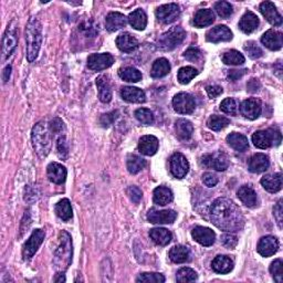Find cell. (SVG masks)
<instances>
[{"mask_svg":"<svg viewBox=\"0 0 283 283\" xmlns=\"http://www.w3.org/2000/svg\"><path fill=\"white\" fill-rule=\"evenodd\" d=\"M211 223L227 232L239 231L243 228L244 218L240 208L227 198H217L209 208Z\"/></svg>","mask_w":283,"mask_h":283,"instance_id":"1","label":"cell"},{"mask_svg":"<svg viewBox=\"0 0 283 283\" xmlns=\"http://www.w3.org/2000/svg\"><path fill=\"white\" fill-rule=\"evenodd\" d=\"M72 238L67 231H61L59 235V244L54 253V267L59 272H65L72 262Z\"/></svg>","mask_w":283,"mask_h":283,"instance_id":"2","label":"cell"},{"mask_svg":"<svg viewBox=\"0 0 283 283\" xmlns=\"http://www.w3.org/2000/svg\"><path fill=\"white\" fill-rule=\"evenodd\" d=\"M26 42H27V60L34 62L42 42V26L36 18H31L26 28Z\"/></svg>","mask_w":283,"mask_h":283,"instance_id":"3","label":"cell"},{"mask_svg":"<svg viewBox=\"0 0 283 283\" xmlns=\"http://www.w3.org/2000/svg\"><path fill=\"white\" fill-rule=\"evenodd\" d=\"M31 140H33V145L35 152L41 159H45L51 150V138H50L49 129L47 128L46 123L40 122L36 124L33 129V134H31Z\"/></svg>","mask_w":283,"mask_h":283,"instance_id":"4","label":"cell"},{"mask_svg":"<svg viewBox=\"0 0 283 283\" xmlns=\"http://www.w3.org/2000/svg\"><path fill=\"white\" fill-rule=\"evenodd\" d=\"M186 33L183 28L173 27L160 37L159 41H157V46L161 50H164V51H171V50H174L184 41Z\"/></svg>","mask_w":283,"mask_h":283,"instance_id":"5","label":"cell"},{"mask_svg":"<svg viewBox=\"0 0 283 283\" xmlns=\"http://www.w3.org/2000/svg\"><path fill=\"white\" fill-rule=\"evenodd\" d=\"M281 133L279 131L269 129L267 131H258L253 135L254 145L260 149H267L271 146H278L281 143Z\"/></svg>","mask_w":283,"mask_h":283,"instance_id":"6","label":"cell"},{"mask_svg":"<svg viewBox=\"0 0 283 283\" xmlns=\"http://www.w3.org/2000/svg\"><path fill=\"white\" fill-rule=\"evenodd\" d=\"M174 110L179 114H192L196 109V102L191 94L180 92L173 99Z\"/></svg>","mask_w":283,"mask_h":283,"instance_id":"7","label":"cell"},{"mask_svg":"<svg viewBox=\"0 0 283 283\" xmlns=\"http://www.w3.org/2000/svg\"><path fill=\"white\" fill-rule=\"evenodd\" d=\"M45 231L41 229H36L33 234H31L30 238L23 244L22 248V257L24 260H29L35 256L37 250L39 249L41 243L45 240Z\"/></svg>","mask_w":283,"mask_h":283,"instance_id":"8","label":"cell"},{"mask_svg":"<svg viewBox=\"0 0 283 283\" xmlns=\"http://www.w3.org/2000/svg\"><path fill=\"white\" fill-rule=\"evenodd\" d=\"M201 165L207 168H213L218 172L226 171L229 167V160L224 153H215V154H207L201 157Z\"/></svg>","mask_w":283,"mask_h":283,"instance_id":"9","label":"cell"},{"mask_svg":"<svg viewBox=\"0 0 283 283\" xmlns=\"http://www.w3.org/2000/svg\"><path fill=\"white\" fill-rule=\"evenodd\" d=\"M18 45V34L17 28L14 26V23L8 24L6 33L4 35L3 39V54L5 59H8L9 56L15 51V49Z\"/></svg>","mask_w":283,"mask_h":283,"instance_id":"10","label":"cell"},{"mask_svg":"<svg viewBox=\"0 0 283 283\" xmlns=\"http://www.w3.org/2000/svg\"><path fill=\"white\" fill-rule=\"evenodd\" d=\"M180 16V9L178 5L176 4H167L163 5L156 9V18L162 23H172L177 20Z\"/></svg>","mask_w":283,"mask_h":283,"instance_id":"11","label":"cell"},{"mask_svg":"<svg viewBox=\"0 0 283 283\" xmlns=\"http://www.w3.org/2000/svg\"><path fill=\"white\" fill-rule=\"evenodd\" d=\"M114 64V56L110 53H93L87 58V67L93 71H102Z\"/></svg>","mask_w":283,"mask_h":283,"instance_id":"12","label":"cell"},{"mask_svg":"<svg viewBox=\"0 0 283 283\" xmlns=\"http://www.w3.org/2000/svg\"><path fill=\"white\" fill-rule=\"evenodd\" d=\"M190 171V163L180 153H175L171 157V172L176 178H184Z\"/></svg>","mask_w":283,"mask_h":283,"instance_id":"13","label":"cell"},{"mask_svg":"<svg viewBox=\"0 0 283 283\" xmlns=\"http://www.w3.org/2000/svg\"><path fill=\"white\" fill-rule=\"evenodd\" d=\"M176 218H177V212L171 209L157 210L153 208L147 212V220L152 224H160V225L173 224Z\"/></svg>","mask_w":283,"mask_h":283,"instance_id":"14","label":"cell"},{"mask_svg":"<svg viewBox=\"0 0 283 283\" xmlns=\"http://www.w3.org/2000/svg\"><path fill=\"white\" fill-rule=\"evenodd\" d=\"M261 103L259 100L257 99H248L244 100L240 105V113L243 117L248 119H257L261 114Z\"/></svg>","mask_w":283,"mask_h":283,"instance_id":"15","label":"cell"},{"mask_svg":"<svg viewBox=\"0 0 283 283\" xmlns=\"http://www.w3.org/2000/svg\"><path fill=\"white\" fill-rule=\"evenodd\" d=\"M279 249V241L278 239L273 236H266L262 237L260 239L259 243H258L257 250L259 255L262 257H271L274 254H276V251Z\"/></svg>","mask_w":283,"mask_h":283,"instance_id":"16","label":"cell"},{"mask_svg":"<svg viewBox=\"0 0 283 283\" xmlns=\"http://www.w3.org/2000/svg\"><path fill=\"white\" fill-rule=\"evenodd\" d=\"M192 236L194 238L195 241H197L200 243L201 246L209 247L211 244L215 242L216 235L210 228L207 227H201V226H197L195 227L192 231Z\"/></svg>","mask_w":283,"mask_h":283,"instance_id":"17","label":"cell"},{"mask_svg":"<svg viewBox=\"0 0 283 283\" xmlns=\"http://www.w3.org/2000/svg\"><path fill=\"white\" fill-rule=\"evenodd\" d=\"M260 11L267 20L274 27H280L282 24V17L276 10V7L271 2H263L260 5Z\"/></svg>","mask_w":283,"mask_h":283,"instance_id":"18","label":"cell"},{"mask_svg":"<svg viewBox=\"0 0 283 283\" xmlns=\"http://www.w3.org/2000/svg\"><path fill=\"white\" fill-rule=\"evenodd\" d=\"M206 39L207 41L212 43L230 41L232 39V33L228 27L224 26V24H220V26L210 29L208 33L206 34Z\"/></svg>","mask_w":283,"mask_h":283,"instance_id":"19","label":"cell"},{"mask_svg":"<svg viewBox=\"0 0 283 283\" xmlns=\"http://www.w3.org/2000/svg\"><path fill=\"white\" fill-rule=\"evenodd\" d=\"M67 168L59 163H50L47 167L48 178L53 184H64L67 179Z\"/></svg>","mask_w":283,"mask_h":283,"instance_id":"20","label":"cell"},{"mask_svg":"<svg viewBox=\"0 0 283 283\" xmlns=\"http://www.w3.org/2000/svg\"><path fill=\"white\" fill-rule=\"evenodd\" d=\"M261 42L268 49L272 50V51H276V50H280L283 46V36L279 31L270 29L266 34H263Z\"/></svg>","mask_w":283,"mask_h":283,"instance_id":"21","label":"cell"},{"mask_svg":"<svg viewBox=\"0 0 283 283\" xmlns=\"http://www.w3.org/2000/svg\"><path fill=\"white\" fill-rule=\"evenodd\" d=\"M121 97L130 103H144L146 101L145 92L134 86H124L121 91Z\"/></svg>","mask_w":283,"mask_h":283,"instance_id":"22","label":"cell"},{"mask_svg":"<svg viewBox=\"0 0 283 283\" xmlns=\"http://www.w3.org/2000/svg\"><path fill=\"white\" fill-rule=\"evenodd\" d=\"M159 149V140L153 135H145L141 137L138 142V150L146 156H153Z\"/></svg>","mask_w":283,"mask_h":283,"instance_id":"23","label":"cell"},{"mask_svg":"<svg viewBox=\"0 0 283 283\" xmlns=\"http://www.w3.org/2000/svg\"><path fill=\"white\" fill-rule=\"evenodd\" d=\"M127 23V17L121 12H110L105 19V27L110 33H115V31L124 28Z\"/></svg>","mask_w":283,"mask_h":283,"instance_id":"24","label":"cell"},{"mask_svg":"<svg viewBox=\"0 0 283 283\" xmlns=\"http://www.w3.org/2000/svg\"><path fill=\"white\" fill-rule=\"evenodd\" d=\"M270 166V161L269 157L266 154L258 153L255 154L251 159L249 160V171L251 173L259 174L266 172Z\"/></svg>","mask_w":283,"mask_h":283,"instance_id":"25","label":"cell"},{"mask_svg":"<svg viewBox=\"0 0 283 283\" xmlns=\"http://www.w3.org/2000/svg\"><path fill=\"white\" fill-rule=\"evenodd\" d=\"M258 26H259V18L253 11H247L239 21V28L247 35L253 34L255 30H257Z\"/></svg>","mask_w":283,"mask_h":283,"instance_id":"26","label":"cell"},{"mask_svg":"<svg viewBox=\"0 0 283 283\" xmlns=\"http://www.w3.org/2000/svg\"><path fill=\"white\" fill-rule=\"evenodd\" d=\"M261 185L269 193H278L282 190V174H270L261 178Z\"/></svg>","mask_w":283,"mask_h":283,"instance_id":"27","label":"cell"},{"mask_svg":"<svg viewBox=\"0 0 283 283\" xmlns=\"http://www.w3.org/2000/svg\"><path fill=\"white\" fill-rule=\"evenodd\" d=\"M116 46L121 51L130 53L133 52L138 47V41L134 36L129 33H124L116 38Z\"/></svg>","mask_w":283,"mask_h":283,"instance_id":"28","label":"cell"},{"mask_svg":"<svg viewBox=\"0 0 283 283\" xmlns=\"http://www.w3.org/2000/svg\"><path fill=\"white\" fill-rule=\"evenodd\" d=\"M97 87L101 102L109 103L112 100V89L109 82V78L106 75H100L97 79Z\"/></svg>","mask_w":283,"mask_h":283,"instance_id":"29","label":"cell"},{"mask_svg":"<svg viewBox=\"0 0 283 283\" xmlns=\"http://www.w3.org/2000/svg\"><path fill=\"white\" fill-rule=\"evenodd\" d=\"M238 198L241 200L243 205H246L250 208H255L258 206V196L257 193L250 186H242L239 188L237 193Z\"/></svg>","mask_w":283,"mask_h":283,"instance_id":"30","label":"cell"},{"mask_svg":"<svg viewBox=\"0 0 283 283\" xmlns=\"http://www.w3.org/2000/svg\"><path fill=\"white\" fill-rule=\"evenodd\" d=\"M211 268L213 271L220 274L229 273L234 269V261L227 256H217L211 262Z\"/></svg>","mask_w":283,"mask_h":283,"instance_id":"31","label":"cell"},{"mask_svg":"<svg viewBox=\"0 0 283 283\" xmlns=\"http://www.w3.org/2000/svg\"><path fill=\"white\" fill-rule=\"evenodd\" d=\"M175 131L176 135H177L180 141H188L191 140V137L193 136L194 127L192 122L184 118H180L175 124Z\"/></svg>","mask_w":283,"mask_h":283,"instance_id":"32","label":"cell"},{"mask_svg":"<svg viewBox=\"0 0 283 283\" xmlns=\"http://www.w3.org/2000/svg\"><path fill=\"white\" fill-rule=\"evenodd\" d=\"M215 21V14L211 9H200L194 18V24L197 28L208 27Z\"/></svg>","mask_w":283,"mask_h":283,"instance_id":"33","label":"cell"},{"mask_svg":"<svg viewBox=\"0 0 283 283\" xmlns=\"http://www.w3.org/2000/svg\"><path fill=\"white\" fill-rule=\"evenodd\" d=\"M149 237L159 246H167L172 241V232L165 228H154L149 231Z\"/></svg>","mask_w":283,"mask_h":283,"instance_id":"34","label":"cell"},{"mask_svg":"<svg viewBox=\"0 0 283 283\" xmlns=\"http://www.w3.org/2000/svg\"><path fill=\"white\" fill-rule=\"evenodd\" d=\"M227 143L237 152H246L249 148L248 138L239 133H230L227 136Z\"/></svg>","mask_w":283,"mask_h":283,"instance_id":"35","label":"cell"},{"mask_svg":"<svg viewBox=\"0 0 283 283\" xmlns=\"http://www.w3.org/2000/svg\"><path fill=\"white\" fill-rule=\"evenodd\" d=\"M173 192L169 188L165 186H160L155 188L154 191V197L153 200L156 205L160 206H166L173 201Z\"/></svg>","mask_w":283,"mask_h":283,"instance_id":"36","label":"cell"},{"mask_svg":"<svg viewBox=\"0 0 283 283\" xmlns=\"http://www.w3.org/2000/svg\"><path fill=\"white\" fill-rule=\"evenodd\" d=\"M54 210H55L56 216L64 220V222H69V220H70L73 216L71 203L68 198H64V199L59 200L58 203L55 204Z\"/></svg>","mask_w":283,"mask_h":283,"instance_id":"37","label":"cell"},{"mask_svg":"<svg viewBox=\"0 0 283 283\" xmlns=\"http://www.w3.org/2000/svg\"><path fill=\"white\" fill-rule=\"evenodd\" d=\"M169 72H171V65L167 59L165 58H160L157 59L152 67V70H150V75L154 79H160L165 77Z\"/></svg>","mask_w":283,"mask_h":283,"instance_id":"38","label":"cell"},{"mask_svg":"<svg viewBox=\"0 0 283 283\" xmlns=\"http://www.w3.org/2000/svg\"><path fill=\"white\" fill-rule=\"evenodd\" d=\"M129 22L136 30H144L147 26V16L144 10L136 9L129 16Z\"/></svg>","mask_w":283,"mask_h":283,"instance_id":"39","label":"cell"},{"mask_svg":"<svg viewBox=\"0 0 283 283\" xmlns=\"http://www.w3.org/2000/svg\"><path fill=\"white\" fill-rule=\"evenodd\" d=\"M191 251L185 246H175L169 251V259L175 263H184L190 260Z\"/></svg>","mask_w":283,"mask_h":283,"instance_id":"40","label":"cell"},{"mask_svg":"<svg viewBox=\"0 0 283 283\" xmlns=\"http://www.w3.org/2000/svg\"><path fill=\"white\" fill-rule=\"evenodd\" d=\"M127 166L129 172L131 174H137L140 173L141 171H143L144 168L146 166V161L142 159V157L137 156V155H130L128 157V162H127Z\"/></svg>","mask_w":283,"mask_h":283,"instance_id":"41","label":"cell"},{"mask_svg":"<svg viewBox=\"0 0 283 283\" xmlns=\"http://www.w3.org/2000/svg\"><path fill=\"white\" fill-rule=\"evenodd\" d=\"M118 75L122 80L127 81V82H132V83H136V82H138V81L142 80V73L133 67H128V68L121 69V70L118 71Z\"/></svg>","mask_w":283,"mask_h":283,"instance_id":"42","label":"cell"},{"mask_svg":"<svg viewBox=\"0 0 283 283\" xmlns=\"http://www.w3.org/2000/svg\"><path fill=\"white\" fill-rule=\"evenodd\" d=\"M222 60L225 65L228 66H240L246 61L244 56L237 50H230V51L225 52L222 56Z\"/></svg>","mask_w":283,"mask_h":283,"instance_id":"43","label":"cell"},{"mask_svg":"<svg viewBox=\"0 0 283 283\" xmlns=\"http://www.w3.org/2000/svg\"><path fill=\"white\" fill-rule=\"evenodd\" d=\"M230 124L229 118L225 116H219V115H212L208 118L207 122V127H208L212 131H222L225 128H227Z\"/></svg>","mask_w":283,"mask_h":283,"instance_id":"44","label":"cell"},{"mask_svg":"<svg viewBox=\"0 0 283 283\" xmlns=\"http://www.w3.org/2000/svg\"><path fill=\"white\" fill-rule=\"evenodd\" d=\"M197 74H198V71L195 68L184 67V68L179 69L178 74H177V79L179 81V83L188 84L195 77H196Z\"/></svg>","mask_w":283,"mask_h":283,"instance_id":"45","label":"cell"},{"mask_svg":"<svg viewBox=\"0 0 283 283\" xmlns=\"http://www.w3.org/2000/svg\"><path fill=\"white\" fill-rule=\"evenodd\" d=\"M197 272L191 268H181L180 270H178L177 274H176V280L180 283L194 282L197 280Z\"/></svg>","mask_w":283,"mask_h":283,"instance_id":"46","label":"cell"},{"mask_svg":"<svg viewBox=\"0 0 283 283\" xmlns=\"http://www.w3.org/2000/svg\"><path fill=\"white\" fill-rule=\"evenodd\" d=\"M135 117L140 121L142 124H145V125H150L153 124L155 121V117L153 112L145 109V108H142V109H138L135 111Z\"/></svg>","mask_w":283,"mask_h":283,"instance_id":"47","label":"cell"},{"mask_svg":"<svg viewBox=\"0 0 283 283\" xmlns=\"http://www.w3.org/2000/svg\"><path fill=\"white\" fill-rule=\"evenodd\" d=\"M136 282H146V283H164L165 276L162 273L156 272H145L140 274L136 279Z\"/></svg>","mask_w":283,"mask_h":283,"instance_id":"48","label":"cell"},{"mask_svg":"<svg viewBox=\"0 0 283 283\" xmlns=\"http://www.w3.org/2000/svg\"><path fill=\"white\" fill-rule=\"evenodd\" d=\"M270 273L272 274V278L275 282H283V262L281 259L274 260L270 266Z\"/></svg>","mask_w":283,"mask_h":283,"instance_id":"49","label":"cell"},{"mask_svg":"<svg viewBox=\"0 0 283 283\" xmlns=\"http://www.w3.org/2000/svg\"><path fill=\"white\" fill-rule=\"evenodd\" d=\"M215 9L217 11V14L219 15V17H222L223 19H227L229 18L232 12H234V9H232V6L227 3V2H218L215 5Z\"/></svg>","mask_w":283,"mask_h":283,"instance_id":"50","label":"cell"},{"mask_svg":"<svg viewBox=\"0 0 283 283\" xmlns=\"http://www.w3.org/2000/svg\"><path fill=\"white\" fill-rule=\"evenodd\" d=\"M243 49H244V51L248 53V55L251 59H259L260 56H262V54H263L261 48L258 46L257 42H255V41L247 42L246 45L243 46Z\"/></svg>","mask_w":283,"mask_h":283,"instance_id":"51","label":"cell"},{"mask_svg":"<svg viewBox=\"0 0 283 283\" xmlns=\"http://www.w3.org/2000/svg\"><path fill=\"white\" fill-rule=\"evenodd\" d=\"M237 109L238 105L237 102L231 98L225 99L222 103H220V110H222L226 114H230V115H236L237 114Z\"/></svg>","mask_w":283,"mask_h":283,"instance_id":"52","label":"cell"},{"mask_svg":"<svg viewBox=\"0 0 283 283\" xmlns=\"http://www.w3.org/2000/svg\"><path fill=\"white\" fill-rule=\"evenodd\" d=\"M56 152H58V155L60 159L62 160H67L69 156V146H68V142H67V137L66 136H60L58 142H56Z\"/></svg>","mask_w":283,"mask_h":283,"instance_id":"53","label":"cell"},{"mask_svg":"<svg viewBox=\"0 0 283 283\" xmlns=\"http://www.w3.org/2000/svg\"><path fill=\"white\" fill-rule=\"evenodd\" d=\"M184 56L191 62H200L203 60V54H201L200 50H198L197 48H190L188 50H186V52L184 53Z\"/></svg>","mask_w":283,"mask_h":283,"instance_id":"54","label":"cell"},{"mask_svg":"<svg viewBox=\"0 0 283 283\" xmlns=\"http://www.w3.org/2000/svg\"><path fill=\"white\" fill-rule=\"evenodd\" d=\"M222 243L223 246L228 249H234L238 243L237 236L232 234H224L222 236Z\"/></svg>","mask_w":283,"mask_h":283,"instance_id":"55","label":"cell"},{"mask_svg":"<svg viewBox=\"0 0 283 283\" xmlns=\"http://www.w3.org/2000/svg\"><path fill=\"white\" fill-rule=\"evenodd\" d=\"M127 192H128L129 197L131 198L132 201H133V203H135V204L140 203L142 197H143V193H142L140 188L136 187V186H130Z\"/></svg>","mask_w":283,"mask_h":283,"instance_id":"56","label":"cell"},{"mask_svg":"<svg viewBox=\"0 0 283 283\" xmlns=\"http://www.w3.org/2000/svg\"><path fill=\"white\" fill-rule=\"evenodd\" d=\"M203 183L207 187H215L218 184V177L212 173H205L203 175Z\"/></svg>","mask_w":283,"mask_h":283,"instance_id":"57","label":"cell"},{"mask_svg":"<svg viewBox=\"0 0 283 283\" xmlns=\"http://www.w3.org/2000/svg\"><path fill=\"white\" fill-rule=\"evenodd\" d=\"M64 129H65V124L58 117L52 119V121L50 122V130H51L52 134L62 133V131H64Z\"/></svg>","mask_w":283,"mask_h":283,"instance_id":"58","label":"cell"},{"mask_svg":"<svg viewBox=\"0 0 283 283\" xmlns=\"http://www.w3.org/2000/svg\"><path fill=\"white\" fill-rule=\"evenodd\" d=\"M283 209H282V200H279L273 208V215L276 219L279 227L282 228V220H283Z\"/></svg>","mask_w":283,"mask_h":283,"instance_id":"59","label":"cell"},{"mask_svg":"<svg viewBox=\"0 0 283 283\" xmlns=\"http://www.w3.org/2000/svg\"><path fill=\"white\" fill-rule=\"evenodd\" d=\"M117 117V112H111L109 114H104L102 117H101V124L103 127H109L113 122L115 121Z\"/></svg>","mask_w":283,"mask_h":283,"instance_id":"60","label":"cell"},{"mask_svg":"<svg viewBox=\"0 0 283 283\" xmlns=\"http://www.w3.org/2000/svg\"><path fill=\"white\" fill-rule=\"evenodd\" d=\"M206 91H207V94L209 96V98L213 99V98L219 97L220 94L223 93L224 90H223V87L219 85H208L206 87Z\"/></svg>","mask_w":283,"mask_h":283,"instance_id":"61","label":"cell"},{"mask_svg":"<svg viewBox=\"0 0 283 283\" xmlns=\"http://www.w3.org/2000/svg\"><path fill=\"white\" fill-rule=\"evenodd\" d=\"M247 71L248 70H246V69H243V70H230L228 73V79L231 81H237L242 78L247 73Z\"/></svg>","mask_w":283,"mask_h":283,"instance_id":"62","label":"cell"},{"mask_svg":"<svg viewBox=\"0 0 283 283\" xmlns=\"http://www.w3.org/2000/svg\"><path fill=\"white\" fill-rule=\"evenodd\" d=\"M260 82L258 80L256 79H253V80H250V82L247 84V87H248V91L251 92V93H255L257 92L258 90L260 89Z\"/></svg>","mask_w":283,"mask_h":283,"instance_id":"63","label":"cell"},{"mask_svg":"<svg viewBox=\"0 0 283 283\" xmlns=\"http://www.w3.org/2000/svg\"><path fill=\"white\" fill-rule=\"evenodd\" d=\"M10 74H11V67L10 66L6 67L5 71H4V82H7L10 78Z\"/></svg>","mask_w":283,"mask_h":283,"instance_id":"64","label":"cell"}]
</instances>
